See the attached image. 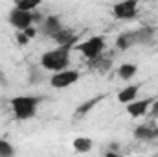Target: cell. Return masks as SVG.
I'll list each match as a JSON object with an SVG mask.
<instances>
[{
	"label": "cell",
	"mask_w": 158,
	"mask_h": 157,
	"mask_svg": "<svg viewBox=\"0 0 158 157\" xmlns=\"http://www.w3.org/2000/svg\"><path fill=\"white\" fill-rule=\"evenodd\" d=\"M70 46H59L55 50H48L40 56V67L50 70V72H57L63 69H68L70 65Z\"/></svg>",
	"instance_id": "1"
},
{
	"label": "cell",
	"mask_w": 158,
	"mask_h": 157,
	"mask_svg": "<svg viewBox=\"0 0 158 157\" xmlns=\"http://www.w3.org/2000/svg\"><path fill=\"white\" fill-rule=\"evenodd\" d=\"M39 96H15L11 98V109L17 120H28L35 115V109L39 105Z\"/></svg>",
	"instance_id": "2"
},
{
	"label": "cell",
	"mask_w": 158,
	"mask_h": 157,
	"mask_svg": "<svg viewBox=\"0 0 158 157\" xmlns=\"http://www.w3.org/2000/svg\"><path fill=\"white\" fill-rule=\"evenodd\" d=\"M103 48H105V37H101V35H94V37L86 39L85 43L76 44V50H79L88 61L98 57L99 54H103Z\"/></svg>",
	"instance_id": "3"
},
{
	"label": "cell",
	"mask_w": 158,
	"mask_h": 157,
	"mask_svg": "<svg viewBox=\"0 0 158 157\" xmlns=\"http://www.w3.org/2000/svg\"><path fill=\"white\" fill-rule=\"evenodd\" d=\"M79 79V72L77 70H70V69H63L53 72V76L50 78V85L53 89H66L70 85H74Z\"/></svg>",
	"instance_id": "4"
},
{
	"label": "cell",
	"mask_w": 158,
	"mask_h": 157,
	"mask_svg": "<svg viewBox=\"0 0 158 157\" xmlns=\"http://www.w3.org/2000/svg\"><path fill=\"white\" fill-rule=\"evenodd\" d=\"M9 24L15 28V30H26L28 26L33 24V13L31 11H24V9H19L17 6L9 11Z\"/></svg>",
	"instance_id": "5"
},
{
	"label": "cell",
	"mask_w": 158,
	"mask_h": 157,
	"mask_svg": "<svg viewBox=\"0 0 158 157\" xmlns=\"http://www.w3.org/2000/svg\"><path fill=\"white\" fill-rule=\"evenodd\" d=\"M114 17L119 20H131L138 15V0H121L112 7Z\"/></svg>",
	"instance_id": "6"
},
{
	"label": "cell",
	"mask_w": 158,
	"mask_h": 157,
	"mask_svg": "<svg viewBox=\"0 0 158 157\" xmlns=\"http://www.w3.org/2000/svg\"><path fill=\"white\" fill-rule=\"evenodd\" d=\"M153 104V98H145V100H132L127 105V113L131 115L132 118H138V117H145L149 113V105Z\"/></svg>",
	"instance_id": "7"
},
{
	"label": "cell",
	"mask_w": 158,
	"mask_h": 157,
	"mask_svg": "<svg viewBox=\"0 0 158 157\" xmlns=\"http://www.w3.org/2000/svg\"><path fill=\"white\" fill-rule=\"evenodd\" d=\"M134 137L138 139V141H155L158 139V128L151 122V124H142V126H138L136 129H134Z\"/></svg>",
	"instance_id": "8"
},
{
	"label": "cell",
	"mask_w": 158,
	"mask_h": 157,
	"mask_svg": "<svg viewBox=\"0 0 158 157\" xmlns=\"http://www.w3.org/2000/svg\"><path fill=\"white\" fill-rule=\"evenodd\" d=\"M63 28V24H61V20H59V17H55V15H50V17H46V19H42V22H40V32L44 34V35H48V37H52L55 32H59Z\"/></svg>",
	"instance_id": "9"
},
{
	"label": "cell",
	"mask_w": 158,
	"mask_h": 157,
	"mask_svg": "<svg viewBox=\"0 0 158 157\" xmlns=\"http://www.w3.org/2000/svg\"><path fill=\"white\" fill-rule=\"evenodd\" d=\"M132 34H134V43L136 44H149V43H153V39H155L156 30L153 26H142V28L134 30Z\"/></svg>",
	"instance_id": "10"
},
{
	"label": "cell",
	"mask_w": 158,
	"mask_h": 157,
	"mask_svg": "<svg viewBox=\"0 0 158 157\" xmlns=\"http://www.w3.org/2000/svg\"><path fill=\"white\" fill-rule=\"evenodd\" d=\"M52 39L55 41L59 46H76V41H77V37L70 32V30H66V28H61L59 32H55L53 35H52Z\"/></svg>",
	"instance_id": "11"
},
{
	"label": "cell",
	"mask_w": 158,
	"mask_h": 157,
	"mask_svg": "<svg viewBox=\"0 0 158 157\" xmlns=\"http://www.w3.org/2000/svg\"><path fill=\"white\" fill-rule=\"evenodd\" d=\"M88 67H90L92 70H98V72H107V70L112 67V57L99 54L98 57H94V59L88 61Z\"/></svg>",
	"instance_id": "12"
},
{
	"label": "cell",
	"mask_w": 158,
	"mask_h": 157,
	"mask_svg": "<svg viewBox=\"0 0 158 157\" xmlns=\"http://www.w3.org/2000/svg\"><path fill=\"white\" fill-rule=\"evenodd\" d=\"M138 91H140V85H129V87H123V89L118 92V102H121V104H129V102L136 100Z\"/></svg>",
	"instance_id": "13"
},
{
	"label": "cell",
	"mask_w": 158,
	"mask_h": 157,
	"mask_svg": "<svg viewBox=\"0 0 158 157\" xmlns=\"http://www.w3.org/2000/svg\"><path fill=\"white\" fill-rule=\"evenodd\" d=\"M103 98H105V94H99V96H94V98L86 100L85 104H81L77 109H76V118H81V117H85L86 113H90V109H92V107H96Z\"/></svg>",
	"instance_id": "14"
},
{
	"label": "cell",
	"mask_w": 158,
	"mask_h": 157,
	"mask_svg": "<svg viewBox=\"0 0 158 157\" xmlns=\"http://www.w3.org/2000/svg\"><path fill=\"white\" fill-rule=\"evenodd\" d=\"M134 34L132 32H123L119 34L118 39H116V48L118 50H129L131 46H134Z\"/></svg>",
	"instance_id": "15"
},
{
	"label": "cell",
	"mask_w": 158,
	"mask_h": 157,
	"mask_svg": "<svg viewBox=\"0 0 158 157\" xmlns=\"http://www.w3.org/2000/svg\"><path fill=\"white\" fill-rule=\"evenodd\" d=\"M74 150L77 154H88L92 150V141L88 137H76L74 139Z\"/></svg>",
	"instance_id": "16"
},
{
	"label": "cell",
	"mask_w": 158,
	"mask_h": 157,
	"mask_svg": "<svg viewBox=\"0 0 158 157\" xmlns=\"http://www.w3.org/2000/svg\"><path fill=\"white\" fill-rule=\"evenodd\" d=\"M136 70H138L136 65H132V63H123V65L118 69V76L121 79H131L134 74H136Z\"/></svg>",
	"instance_id": "17"
},
{
	"label": "cell",
	"mask_w": 158,
	"mask_h": 157,
	"mask_svg": "<svg viewBox=\"0 0 158 157\" xmlns=\"http://www.w3.org/2000/svg\"><path fill=\"white\" fill-rule=\"evenodd\" d=\"M40 2L42 0H19L15 6L19 9H24V11H33V9H37L40 6Z\"/></svg>",
	"instance_id": "18"
},
{
	"label": "cell",
	"mask_w": 158,
	"mask_h": 157,
	"mask_svg": "<svg viewBox=\"0 0 158 157\" xmlns=\"http://www.w3.org/2000/svg\"><path fill=\"white\" fill-rule=\"evenodd\" d=\"M15 154V150H13V146L7 142V141H4V139H0V157H11Z\"/></svg>",
	"instance_id": "19"
},
{
	"label": "cell",
	"mask_w": 158,
	"mask_h": 157,
	"mask_svg": "<svg viewBox=\"0 0 158 157\" xmlns=\"http://www.w3.org/2000/svg\"><path fill=\"white\" fill-rule=\"evenodd\" d=\"M17 43H19L20 46H26V44L30 43V37H28L22 30H17Z\"/></svg>",
	"instance_id": "20"
},
{
	"label": "cell",
	"mask_w": 158,
	"mask_h": 157,
	"mask_svg": "<svg viewBox=\"0 0 158 157\" xmlns=\"http://www.w3.org/2000/svg\"><path fill=\"white\" fill-rule=\"evenodd\" d=\"M22 32H24L30 39H33V37L37 35V28H33V24H31V26H28V28H26V30H22Z\"/></svg>",
	"instance_id": "21"
},
{
	"label": "cell",
	"mask_w": 158,
	"mask_h": 157,
	"mask_svg": "<svg viewBox=\"0 0 158 157\" xmlns=\"http://www.w3.org/2000/svg\"><path fill=\"white\" fill-rule=\"evenodd\" d=\"M35 79H40V76H39V72L35 70V67H30V81L33 83Z\"/></svg>",
	"instance_id": "22"
},
{
	"label": "cell",
	"mask_w": 158,
	"mask_h": 157,
	"mask_svg": "<svg viewBox=\"0 0 158 157\" xmlns=\"http://www.w3.org/2000/svg\"><path fill=\"white\" fill-rule=\"evenodd\" d=\"M151 105H153V109H151V113H149L151 118H158V100H156V102H153Z\"/></svg>",
	"instance_id": "23"
}]
</instances>
